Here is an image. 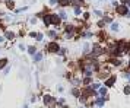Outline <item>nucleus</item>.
<instances>
[{
	"label": "nucleus",
	"instance_id": "1",
	"mask_svg": "<svg viewBox=\"0 0 130 108\" xmlns=\"http://www.w3.org/2000/svg\"><path fill=\"white\" fill-rule=\"evenodd\" d=\"M43 104L47 108H54V107H57V99H56L54 96H51V95H48V94H45L43 96Z\"/></svg>",
	"mask_w": 130,
	"mask_h": 108
},
{
	"label": "nucleus",
	"instance_id": "2",
	"mask_svg": "<svg viewBox=\"0 0 130 108\" xmlns=\"http://www.w3.org/2000/svg\"><path fill=\"white\" fill-rule=\"evenodd\" d=\"M59 50H60V45H59L57 41H50V42H47V45H45V51H47V53H51V54L59 53Z\"/></svg>",
	"mask_w": 130,
	"mask_h": 108
},
{
	"label": "nucleus",
	"instance_id": "3",
	"mask_svg": "<svg viewBox=\"0 0 130 108\" xmlns=\"http://www.w3.org/2000/svg\"><path fill=\"white\" fill-rule=\"evenodd\" d=\"M50 22H51V25L53 26H60V24H62V19L59 18V15L57 13H50Z\"/></svg>",
	"mask_w": 130,
	"mask_h": 108
},
{
	"label": "nucleus",
	"instance_id": "4",
	"mask_svg": "<svg viewBox=\"0 0 130 108\" xmlns=\"http://www.w3.org/2000/svg\"><path fill=\"white\" fill-rule=\"evenodd\" d=\"M3 37H5V40H7V41H13V40L16 38V34H15L13 31L5 29V34H3Z\"/></svg>",
	"mask_w": 130,
	"mask_h": 108
},
{
	"label": "nucleus",
	"instance_id": "5",
	"mask_svg": "<svg viewBox=\"0 0 130 108\" xmlns=\"http://www.w3.org/2000/svg\"><path fill=\"white\" fill-rule=\"evenodd\" d=\"M116 10H117L118 15H127V13H129V7H127L126 5H118V6H116Z\"/></svg>",
	"mask_w": 130,
	"mask_h": 108
},
{
	"label": "nucleus",
	"instance_id": "6",
	"mask_svg": "<svg viewBox=\"0 0 130 108\" xmlns=\"http://www.w3.org/2000/svg\"><path fill=\"white\" fill-rule=\"evenodd\" d=\"M43 59H44V54H43V51H37V53L34 54V57H32L34 63H40Z\"/></svg>",
	"mask_w": 130,
	"mask_h": 108
},
{
	"label": "nucleus",
	"instance_id": "7",
	"mask_svg": "<svg viewBox=\"0 0 130 108\" xmlns=\"http://www.w3.org/2000/svg\"><path fill=\"white\" fill-rule=\"evenodd\" d=\"M47 37L50 38V40H57V31H54V29H48L47 31Z\"/></svg>",
	"mask_w": 130,
	"mask_h": 108
},
{
	"label": "nucleus",
	"instance_id": "8",
	"mask_svg": "<svg viewBox=\"0 0 130 108\" xmlns=\"http://www.w3.org/2000/svg\"><path fill=\"white\" fill-rule=\"evenodd\" d=\"M41 18H43V24H44L47 28L51 26V22H50V13H45V15H43Z\"/></svg>",
	"mask_w": 130,
	"mask_h": 108
},
{
	"label": "nucleus",
	"instance_id": "9",
	"mask_svg": "<svg viewBox=\"0 0 130 108\" xmlns=\"http://www.w3.org/2000/svg\"><path fill=\"white\" fill-rule=\"evenodd\" d=\"M107 92H108V88H107V86H101L98 91H97L98 96H107Z\"/></svg>",
	"mask_w": 130,
	"mask_h": 108
},
{
	"label": "nucleus",
	"instance_id": "10",
	"mask_svg": "<svg viewBox=\"0 0 130 108\" xmlns=\"http://www.w3.org/2000/svg\"><path fill=\"white\" fill-rule=\"evenodd\" d=\"M116 83V76H111V78H108L107 80H105V85L104 86H107V88H111V86H113Z\"/></svg>",
	"mask_w": 130,
	"mask_h": 108
},
{
	"label": "nucleus",
	"instance_id": "11",
	"mask_svg": "<svg viewBox=\"0 0 130 108\" xmlns=\"http://www.w3.org/2000/svg\"><path fill=\"white\" fill-rule=\"evenodd\" d=\"M7 64H9V59L7 57H2V59H0V70H3Z\"/></svg>",
	"mask_w": 130,
	"mask_h": 108
},
{
	"label": "nucleus",
	"instance_id": "12",
	"mask_svg": "<svg viewBox=\"0 0 130 108\" xmlns=\"http://www.w3.org/2000/svg\"><path fill=\"white\" fill-rule=\"evenodd\" d=\"M101 86H102V85H101V83H99V82H92V83H91V85H89V88H91V89H92V91H95V92H97V91H98V89H99V88H101Z\"/></svg>",
	"mask_w": 130,
	"mask_h": 108
},
{
	"label": "nucleus",
	"instance_id": "13",
	"mask_svg": "<svg viewBox=\"0 0 130 108\" xmlns=\"http://www.w3.org/2000/svg\"><path fill=\"white\" fill-rule=\"evenodd\" d=\"M37 51H38V50H37V47H34V45H29V47H26V53L29 54V56H32V57H34V54H35Z\"/></svg>",
	"mask_w": 130,
	"mask_h": 108
},
{
	"label": "nucleus",
	"instance_id": "14",
	"mask_svg": "<svg viewBox=\"0 0 130 108\" xmlns=\"http://www.w3.org/2000/svg\"><path fill=\"white\" fill-rule=\"evenodd\" d=\"M57 5L60 7H67L70 6V0H57Z\"/></svg>",
	"mask_w": 130,
	"mask_h": 108
},
{
	"label": "nucleus",
	"instance_id": "15",
	"mask_svg": "<svg viewBox=\"0 0 130 108\" xmlns=\"http://www.w3.org/2000/svg\"><path fill=\"white\" fill-rule=\"evenodd\" d=\"M57 15H59V18H60L62 21H66V19H67V13H66L63 9H62V10H59V13H57Z\"/></svg>",
	"mask_w": 130,
	"mask_h": 108
},
{
	"label": "nucleus",
	"instance_id": "16",
	"mask_svg": "<svg viewBox=\"0 0 130 108\" xmlns=\"http://www.w3.org/2000/svg\"><path fill=\"white\" fill-rule=\"evenodd\" d=\"M72 95L75 96V98H79V96H80V91H79V89H78L76 86H75V88L72 89Z\"/></svg>",
	"mask_w": 130,
	"mask_h": 108
},
{
	"label": "nucleus",
	"instance_id": "17",
	"mask_svg": "<svg viewBox=\"0 0 130 108\" xmlns=\"http://www.w3.org/2000/svg\"><path fill=\"white\" fill-rule=\"evenodd\" d=\"M43 40H44V34H43V32H37V35H35V41L41 42Z\"/></svg>",
	"mask_w": 130,
	"mask_h": 108
},
{
	"label": "nucleus",
	"instance_id": "18",
	"mask_svg": "<svg viewBox=\"0 0 130 108\" xmlns=\"http://www.w3.org/2000/svg\"><path fill=\"white\" fill-rule=\"evenodd\" d=\"M110 29H111V32H118V29H120V25H118L117 22H114L113 25H111V28H110Z\"/></svg>",
	"mask_w": 130,
	"mask_h": 108
},
{
	"label": "nucleus",
	"instance_id": "19",
	"mask_svg": "<svg viewBox=\"0 0 130 108\" xmlns=\"http://www.w3.org/2000/svg\"><path fill=\"white\" fill-rule=\"evenodd\" d=\"M83 53H85V54H91V45H89L88 42L83 44Z\"/></svg>",
	"mask_w": 130,
	"mask_h": 108
},
{
	"label": "nucleus",
	"instance_id": "20",
	"mask_svg": "<svg viewBox=\"0 0 130 108\" xmlns=\"http://www.w3.org/2000/svg\"><path fill=\"white\" fill-rule=\"evenodd\" d=\"M91 83H92V79H91V78H83V79H82V85L89 86Z\"/></svg>",
	"mask_w": 130,
	"mask_h": 108
},
{
	"label": "nucleus",
	"instance_id": "21",
	"mask_svg": "<svg viewBox=\"0 0 130 108\" xmlns=\"http://www.w3.org/2000/svg\"><path fill=\"white\" fill-rule=\"evenodd\" d=\"M6 3V7L9 10H15V2H5Z\"/></svg>",
	"mask_w": 130,
	"mask_h": 108
},
{
	"label": "nucleus",
	"instance_id": "22",
	"mask_svg": "<svg viewBox=\"0 0 130 108\" xmlns=\"http://www.w3.org/2000/svg\"><path fill=\"white\" fill-rule=\"evenodd\" d=\"M73 13H75V15H80V13H82V7H80V6L73 7Z\"/></svg>",
	"mask_w": 130,
	"mask_h": 108
},
{
	"label": "nucleus",
	"instance_id": "23",
	"mask_svg": "<svg viewBox=\"0 0 130 108\" xmlns=\"http://www.w3.org/2000/svg\"><path fill=\"white\" fill-rule=\"evenodd\" d=\"M9 72H10V66L7 64V66L3 69V75H5V76H6V75H9Z\"/></svg>",
	"mask_w": 130,
	"mask_h": 108
},
{
	"label": "nucleus",
	"instance_id": "24",
	"mask_svg": "<svg viewBox=\"0 0 130 108\" xmlns=\"http://www.w3.org/2000/svg\"><path fill=\"white\" fill-rule=\"evenodd\" d=\"M18 47H19L21 51H26V45H25L24 42H19V45H18Z\"/></svg>",
	"mask_w": 130,
	"mask_h": 108
},
{
	"label": "nucleus",
	"instance_id": "25",
	"mask_svg": "<svg viewBox=\"0 0 130 108\" xmlns=\"http://www.w3.org/2000/svg\"><path fill=\"white\" fill-rule=\"evenodd\" d=\"M123 92H124L126 95H129V94H130V86H124V89H123Z\"/></svg>",
	"mask_w": 130,
	"mask_h": 108
},
{
	"label": "nucleus",
	"instance_id": "26",
	"mask_svg": "<svg viewBox=\"0 0 130 108\" xmlns=\"http://www.w3.org/2000/svg\"><path fill=\"white\" fill-rule=\"evenodd\" d=\"M48 5L50 6H57V0H48Z\"/></svg>",
	"mask_w": 130,
	"mask_h": 108
},
{
	"label": "nucleus",
	"instance_id": "27",
	"mask_svg": "<svg viewBox=\"0 0 130 108\" xmlns=\"http://www.w3.org/2000/svg\"><path fill=\"white\" fill-rule=\"evenodd\" d=\"M29 102H31V104H35V102H37V95H32L31 99H29Z\"/></svg>",
	"mask_w": 130,
	"mask_h": 108
},
{
	"label": "nucleus",
	"instance_id": "28",
	"mask_svg": "<svg viewBox=\"0 0 130 108\" xmlns=\"http://www.w3.org/2000/svg\"><path fill=\"white\" fill-rule=\"evenodd\" d=\"M37 21H38V19H37V16H35V18H31V21H29V22H31V25H35Z\"/></svg>",
	"mask_w": 130,
	"mask_h": 108
},
{
	"label": "nucleus",
	"instance_id": "29",
	"mask_svg": "<svg viewBox=\"0 0 130 108\" xmlns=\"http://www.w3.org/2000/svg\"><path fill=\"white\" fill-rule=\"evenodd\" d=\"M94 13H95L97 16H102V12H101V10H98V9H95V10H94Z\"/></svg>",
	"mask_w": 130,
	"mask_h": 108
},
{
	"label": "nucleus",
	"instance_id": "30",
	"mask_svg": "<svg viewBox=\"0 0 130 108\" xmlns=\"http://www.w3.org/2000/svg\"><path fill=\"white\" fill-rule=\"evenodd\" d=\"M83 19H85V21H86V19H89V13H88V12H85V13H83Z\"/></svg>",
	"mask_w": 130,
	"mask_h": 108
},
{
	"label": "nucleus",
	"instance_id": "31",
	"mask_svg": "<svg viewBox=\"0 0 130 108\" xmlns=\"http://www.w3.org/2000/svg\"><path fill=\"white\" fill-rule=\"evenodd\" d=\"M35 35H37V32H34V31L29 32V37H31V38H35Z\"/></svg>",
	"mask_w": 130,
	"mask_h": 108
},
{
	"label": "nucleus",
	"instance_id": "32",
	"mask_svg": "<svg viewBox=\"0 0 130 108\" xmlns=\"http://www.w3.org/2000/svg\"><path fill=\"white\" fill-rule=\"evenodd\" d=\"M22 108H29V104H28V102H25V104L22 105Z\"/></svg>",
	"mask_w": 130,
	"mask_h": 108
},
{
	"label": "nucleus",
	"instance_id": "33",
	"mask_svg": "<svg viewBox=\"0 0 130 108\" xmlns=\"http://www.w3.org/2000/svg\"><path fill=\"white\" fill-rule=\"evenodd\" d=\"M3 41H5V37H3V35H0V44H2Z\"/></svg>",
	"mask_w": 130,
	"mask_h": 108
},
{
	"label": "nucleus",
	"instance_id": "34",
	"mask_svg": "<svg viewBox=\"0 0 130 108\" xmlns=\"http://www.w3.org/2000/svg\"><path fill=\"white\" fill-rule=\"evenodd\" d=\"M126 6H127V7H130V0H127V3H126Z\"/></svg>",
	"mask_w": 130,
	"mask_h": 108
},
{
	"label": "nucleus",
	"instance_id": "35",
	"mask_svg": "<svg viewBox=\"0 0 130 108\" xmlns=\"http://www.w3.org/2000/svg\"><path fill=\"white\" fill-rule=\"evenodd\" d=\"M126 78H127V79H129V80H130V75H126Z\"/></svg>",
	"mask_w": 130,
	"mask_h": 108
},
{
	"label": "nucleus",
	"instance_id": "36",
	"mask_svg": "<svg viewBox=\"0 0 130 108\" xmlns=\"http://www.w3.org/2000/svg\"><path fill=\"white\" fill-rule=\"evenodd\" d=\"M6 2H13V0H6Z\"/></svg>",
	"mask_w": 130,
	"mask_h": 108
},
{
	"label": "nucleus",
	"instance_id": "37",
	"mask_svg": "<svg viewBox=\"0 0 130 108\" xmlns=\"http://www.w3.org/2000/svg\"><path fill=\"white\" fill-rule=\"evenodd\" d=\"M79 108H86V107H79Z\"/></svg>",
	"mask_w": 130,
	"mask_h": 108
},
{
	"label": "nucleus",
	"instance_id": "38",
	"mask_svg": "<svg viewBox=\"0 0 130 108\" xmlns=\"http://www.w3.org/2000/svg\"><path fill=\"white\" fill-rule=\"evenodd\" d=\"M113 2H114V0H113Z\"/></svg>",
	"mask_w": 130,
	"mask_h": 108
}]
</instances>
